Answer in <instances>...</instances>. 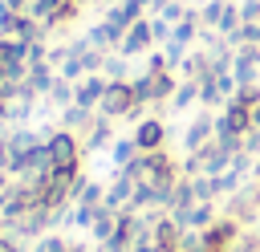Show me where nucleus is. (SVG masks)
<instances>
[{
    "instance_id": "f257e3e1",
    "label": "nucleus",
    "mask_w": 260,
    "mask_h": 252,
    "mask_svg": "<svg viewBox=\"0 0 260 252\" xmlns=\"http://www.w3.org/2000/svg\"><path fill=\"white\" fill-rule=\"evenodd\" d=\"M142 102L134 98V85L130 81H110L106 85V98H102V106H98V114H106V118H126V122H142Z\"/></svg>"
},
{
    "instance_id": "f03ea898",
    "label": "nucleus",
    "mask_w": 260,
    "mask_h": 252,
    "mask_svg": "<svg viewBox=\"0 0 260 252\" xmlns=\"http://www.w3.org/2000/svg\"><path fill=\"white\" fill-rule=\"evenodd\" d=\"M45 146H49V159H53V171H81V138L73 130H45Z\"/></svg>"
},
{
    "instance_id": "7ed1b4c3",
    "label": "nucleus",
    "mask_w": 260,
    "mask_h": 252,
    "mask_svg": "<svg viewBox=\"0 0 260 252\" xmlns=\"http://www.w3.org/2000/svg\"><path fill=\"white\" fill-rule=\"evenodd\" d=\"M150 49H154V28H150V16H142V20H134V24L126 28L118 53H122V57H146Z\"/></svg>"
},
{
    "instance_id": "20e7f679",
    "label": "nucleus",
    "mask_w": 260,
    "mask_h": 252,
    "mask_svg": "<svg viewBox=\"0 0 260 252\" xmlns=\"http://www.w3.org/2000/svg\"><path fill=\"white\" fill-rule=\"evenodd\" d=\"M207 142H215V114H195V118L187 122V130H183V150L195 154V150H203Z\"/></svg>"
},
{
    "instance_id": "39448f33",
    "label": "nucleus",
    "mask_w": 260,
    "mask_h": 252,
    "mask_svg": "<svg viewBox=\"0 0 260 252\" xmlns=\"http://www.w3.org/2000/svg\"><path fill=\"white\" fill-rule=\"evenodd\" d=\"M130 138L138 142L142 154L167 150V126H162V118H142V122H134V134H130Z\"/></svg>"
},
{
    "instance_id": "423d86ee",
    "label": "nucleus",
    "mask_w": 260,
    "mask_h": 252,
    "mask_svg": "<svg viewBox=\"0 0 260 252\" xmlns=\"http://www.w3.org/2000/svg\"><path fill=\"white\" fill-rule=\"evenodd\" d=\"M110 146H114V118L98 114V118H93V126L81 134V150H85V154H93V150H110Z\"/></svg>"
},
{
    "instance_id": "0eeeda50",
    "label": "nucleus",
    "mask_w": 260,
    "mask_h": 252,
    "mask_svg": "<svg viewBox=\"0 0 260 252\" xmlns=\"http://www.w3.org/2000/svg\"><path fill=\"white\" fill-rule=\"evenodd\" d=\"M106 85H110V81H106L102 73H85V77L77 81L73 102H77V106H85V110H98V106H102V98H106Z\"/></svg>"
},
{
    "instance_id": "6e6552de",
    "label": "nucleus",
    "mask_w": 260,
    "mask_h": 252,
    "mask_svg": "<svg viewBox=\"0 0 260 252\" xmlns=\"http://www.w3.org/2000/svg\"><path fill=\"white\" fill-rule=\"evenodd\" d=\"M142 150H138V142L126 134V138H114V146H110V163H114V171H126L134 159H138Z\"/></svg>"
},
{
    "instance_id": "1a4fd4ad",
    "label": "nucleus",
    "mask_w": 260,
    "mask_h": 252,
    "mask_svg": "<svg viewBox=\"0 0 260 252\" xmlns=\"http://www.w3.org/2000/svg\"><path fill=\"white\" fill-rule=\"evenodd\" d=\"M171 110H191V106H199V81H187V77H179V89L171 93V102H167Z\"/></svg>"
},
{
    "instance_id": "9d476101",
    "label": "nucleus",
    "mask_w": 260,
    "mask_h": 252,
    "mask_svg": "<svg viewBox=\"0 0 260 252\" xmlns=\"http://www.w3.org/2000/svg\"><path fill=\"white\" fill-rule=\"evenodd\" d=\"M130 57H122V53H106V61H102V77L106 81H130V65H126Z\"/></svg>"
},
{
    "instance_id": "9b49d317",
    "label": "nucleus",
    "mask_w": 260,
    "mask_h": 252,
    "mask_svg": "<svg viewBox=\"0 0 260 252\" xmlns=\"http://www.w3.org/2000/svg\"><path fill=\"white\" fill-rule=\"evenodd\" d=\"M73 93H77V81H65V77L57 73V81H53V89H49L45 98H49V106L65 110V106H73Z\"/></svg>"
},
{
    "instance_id": "f8f14e48",
    "label": "nucleus",
    "mask_w": 260,
    "mask_h": 252,
    "mask_svg": "<svg viewBox=\"0 0 260 252\" xmlns=\"http://www.w3.org/2000/svg\"><path fill=\"white\" fill-rule=\"evenodd\" d=\"M8 191V171H0V195Z\"/></svg>"
},
{
    "instance_id": "ddd939ff",
    "label": "nucleus",
    "mask_w": 260,
    "mask_h": 252,
    "mask_svg": "<svg viewBox=\"0 0 260 252\" xmlns=\"http://www.w3.org/2000/svg\"><path fill=\"white\" fill-rule=\"evenodd\" d=\"M0 219H4V195H0Z\"/></svg>"
}]
</instances>
